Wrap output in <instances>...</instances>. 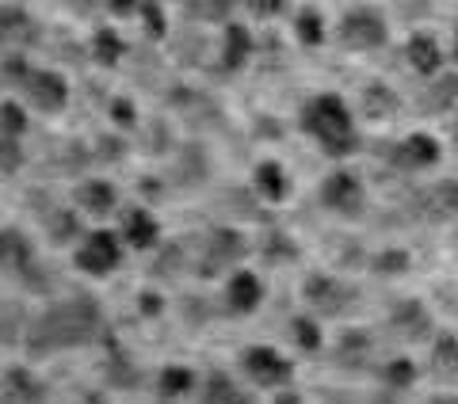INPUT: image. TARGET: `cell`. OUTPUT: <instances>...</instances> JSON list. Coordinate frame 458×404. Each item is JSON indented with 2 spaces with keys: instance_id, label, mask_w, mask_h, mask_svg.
<instances>
[{
  "instance_id": "6da1fadb",
  "label": "cell",
  "mask_w": 458,
  "mask_h": 404,
  "mask_svg": "<svg viewBox=\"0 0 458 404\" xmlns=\"http://www.w3.org/2000/svg\"><path fill=\"white\" fill-rule=\"evenodd\" d=\"M96 340H107L104 306L92 294H69L62 301H50L38 316H31V332H27L23 348L31 358H47L89 348Z\"/></svg>"
},
{
  "instance_id": "7a4b0ae2",
  "label": "cell",
  "mask_w": 458,
  "mask_h": 404,
  "mask_svg": "<svg viewBox=\"0 0 458 404\" xmlns=\"http://www.w3.org/2000/svg\"><path fill=\"white\" fill-rule=\"evenodd\" d=\"M298 126L306 130V134L318 141L325 156H352L360 149V130H355V119H352V107L344 104L336 92H321L302 104L298 111Z\"/></svg>"
},
{
  "instance_id": "3957f363",
  "label": "cell",
  "mask_w": 458,
  "mask_h": 404,
  "mask_svg": "<svg viewBox=\"0 0 458 404\" xmlns=\"http://www.w3.org/2000/svg\"><path fill=\"white\" fill-rule=\"evenodd\" d=\"M249 256V240L229 225H214L207 229V237L199 240V256H195V275H218V271H241V259Z\"/></svg>"
},
{
  "instance_id": "277c9868",
  "label": "cell",
  "mask_w": 458,
  "mask_h": 404,
  "mask_svg": "<svg viewBox=\"0 0 458 404\" xmlns=\"http://www.w3.org/2000/svg\"><path fill=\"white\" fill-rule=\"evenodd\" d=\"M336 38L344 50H382L386 38H390V27H386V16L375 4H355V8H344V16L336 23Z\"/></svg>"
},
{
  "instance_id": "5b68a950",
  "label": "cell",
  "mask_w": 458,
  "mask_h": 404,
  "mask_svg": "<svg viewBox=\"0 0 458 404\" xmlns=\"http://www.w3.org/2000/svg\"><path fill=\"white\" fill-rule=\"evenodd\" d=\"M237 363H241V374L256 389H286L294 378V363L279 348H271V343H249L237 355Z\"/></svg>"
},
{
  "instance_id": "8992f818",
  "label": "cell",
  "mask_w": 458,
  "mask_h": 404,
  "mask_svg": "<svg viewBox=\"0 0 458 404\" xmlns=\"http://www.w3.org/2000/svg\"><path fill=\"white\" fill-rule=\"evenodd\" d=\"M318 202L336 218H360L367 210V187L352 168H333L318 183Z\"/></svg>"
},
{
  "instance_id": "52a82bcc",
  "label": "cell",
  "mask_w": 458,
  "mask_h": 404,
  "mask_svg": "<svg viewBox=\"0 0 458 404\" xmlns=\"http://www.w3.org/2000/svg\"><path fill=\"white\" fill-rule=\"evenodd\" d=\"M73 264L92 279L114 275L123 264V237L111 233V229H92V233H84L81 244L73 248Z\"/></svg>"
},
{
  "instance_id": "ba28073f",
  "label": "cell",
  "mask_w": 458,
  "mask_h": 404,
  "mask_svg": "<svg viewBox=\"0 0 458 404\" xmlns=\"http://www.w3.org/2000/svg\"><path fill=\"white\" fill-rule=\"evenodd\" d=\"M355 298H360V290H355L352 282L325 275V271H318V275H310L302 282V301L310 306V313H318V316H344L355 306Z\"/></svg>"
},
{
  "instance_id": "9c48e42d",
  "label": "cell",
  "mask_w": 458,
  "mask_h": 404,
  "mask_svg": "<svg viewBox=\"0 0 458 404\" xmlns=\"http://www.w3.org/2000/svg\"><path fill=\"white\" fill-rule=\"evenodd\" d=\"M439 156H443L439 138L424 134V130H412V134H405L401 141H394V149H390L394 168L409 172V176H417V172L436 168V164H439Z\"/></svg>"
},
{
  "instance_id": "30bf717a",
  "label": "cell",
  "mask_w": 458,
  "mask_h": 404,
  "mask_svg": "<svg viewBox=\"0 0 458 404\" xmlns=\"http://www.w3.org/2000/svg\"><path fill=\"white\" fill-rule=\"evenodd\" d=\"M23 96L42 114H62L69 107V80L57 69H35L23 84Z\"/></svg>"
},
{
  "instance_id": "8fae6325",
  "label": "cell",
  "mask_w": 458,
  "mask_h": 404,
  "mask_svg": "<svg viewBox=\"0 0 458 404\" xmlns=\"http://www.w3.org/2000/svg\"><path fill=\"white\" fill-rule=\"evenodd\" d=\"M390 332H394L397 340H405V343L432 340V332H436L432 309H428L420 298H401L397 306L390 309Z\"/></svg>"
},
{
  "instance_id": "7c38bea8",
  "label": "cell",
  "mask_w": 458,
  "mask_h": 404,
  "mask_svg": "<svg viewBox=\"0 0 458 404\" xmlns=\"http://www.w3.org/2000/svg\"><path fill=\"white\" fill-rule=\"evenodd\" d=\"M417 218L420 222H451L458 218V180H436V183H428L417 191Z\"/></svg>"
},
{
  "instance_id": "4fadbf2b",
  "label": "cell",
  "mask_w": 458,
  "mask_h": 404,
  "mask_svg": "<svg viewBox=\"0 0 458 404\" xmlns=\"http://www.w3.org/2000/svg\"><path fill=\"white\" fill-rule=\"evenodd\" d=\"M222 298H225V309L233 313V316H249L260 309V301H264V282L256 271H233V275L225 279L222 286Z\"/></svg>"
},
{
  "instance_id": "5bb4252c",
  "label": "cell",
  "mask_w": 458,
  "mask_h": 404,
  "mask_svg": "<svg viewBox=\"0 0 458 404\" xmlns=\"http://www.w3.org/2000/svg\"><path fill=\"white\" fill-rule=\"evenodd\" d=\"M0 35H4L8 50H12V42H16L20 54L27 46H38V42H42L38 20L31 16V8H27V4H0Z\"/></svg>"
},
{
  "instance_id": "9a60e30c",
  "label": "cell",
  "mask_w": 458,
  "mask_h": 404,
  "mask_svg": "<svg viewBox=\"0 0 458 404\" xmlns=\"http://www.w3.org/2000/svg\"><path fill=\"white\" fill-rule=\"evenodd\" d=\"M0 267H4L8 279H23L35 267V244L16 225L0 229Z\"/></svg>"
},
{
  "instance_id": "2e32d148",
  "label": "cell",
  "mask_w": 458,
  "mask_h": 404,
  "mask_svg": "<svg viewBox=\"0 0 458 404\" xmlns=\"http://www.w3.org/2000/svg\"><path fill=\"white\" fill-rule=\"evenodd\" d=\"M405 62H409V69L412 73H420V77H439V73H447L443 69V46H439V38L436 35H428V31H417V35H409V42H405Z\"/></svg>"
},
{
  "instance_id": "e0dca14e",
  "label": "cell",
  "mask_w": 458,
  "mask_h": 404,
  "mask_svg": "<svg viewBox=\"0 0 458 404\" xmlns=\"http://www.w3.org/2000/svg\"><path fill=\"white\" fill-rule=\"evenodd\" d=\"M47 397H50V389L31 366L12 363L4 370V404H47Z\"/></svg>"
},
{
  "instance_id": "ac0fdd59",
  "label": "cell",
  "mask_w": 458,
  "mask_h": 404,
  "mask_svg": "<svg viewBox=\"0 0 458 404\" xmlns=\"http://www.w3.org/2000/svg\"><path fill=\"white\" fill-rule=\"evenodd\" d=\"M119 237H123V244H131V248L149 252V248L161 244V225H157V218H153L146 206H131V210L123 214Z\"/></svg>"
},
{
  "instance_id": "d6986e66",
  "label": "cell",
  "mask_w": 458,
  "mask_h": 404,
  "mask_svg": "<svg viewBox=\"0 0 458 404\" xmlns=\"http://www.w3.org/2000/svg\"><path fill=\"white\" fill-rule=\"evenodd\" d=\"M73 202L84 214H92V218H107V214L119 210V187L111 180H81Z\"/></svg>"
},
{
  "instance_id": "ffe728a7",
  "label": "cell",
  "mask_w": 458,
  "mask_h": 404,
  "mask_svg": "<svg viewBox=\"0 0 458 404\" xmlns=\"http://www.w3.org/2000/svg\"><path fill=\"white\" fill-rule=\"evenodd\" d=\"M199 404H252V393H245L225 370H210L199 382Z\"/></svg>"
},
{
  "instance_id": "44dd1931",
  "label": "cell",
  "mask_w": 458,
  "mask_h": 404,
  "mask_svg": "<svg viewBox=\"0 0 458 404\" xmlns=\"http://www.w3.org/2000/svg\"><path fill=\"white\" fill-rule=\"evenodd\" d=\"M432 378L443 385H458V336L454 332H439L432 340V358H428Z\"/></svg>"
},
{
  "instance_id": "7402d4cb",
  "label": "cell",
  "mask_w": 458,
  "mask_h": 404,
  "mask_svg": "<svg viewBox=\"0 0 458 404\" xmlns=\"http://www.w3.org/2000/svg\"><path fill=\"white\" fill-rule=\"evenodd\" d=\"M397 111H401V99H397V92L390 88V84H382V80L363 84V92H360V114L363 119L386 122V119H394Z\"/></svg>"
},
{
  "instance_id": "603a6c76",
  "label": "cell",
  "mask_w": 458,
  "mask_h": 404,
  "mask_svg": "<svg viewBox=\"0 0 458 404\" xmlns=\"http://www.w3.org/2000/svg\"><path fill=\"white\" fill-rule=\"evenodd\" d=\"M252 191L264 202H283L291 195V176H286V168L279 161H260L252 168Z\"/></svg>"
},
{
  "instance_id": "cb8c5ba5",
  "label": "cell",
  "mask_w": 458,
  "mask_h": 404,
  "mask_svg": "<svg viewBox=\"0 0 458 404\" xmlns=\"http://www.w3.org/2000/svg\"><path fill=\"white\" fill-rule=\"evenodd\" d=\"M370 355H375V340H370L363 328L344 332L340 343H336V366L340 370H367Z\"/></svg>"
},
{
  "instance_id": "d4e9b609",
  "label": "cell",
  "mask_w": 458,
  "mask_h": 404,
  "mask_svg": "<svg viewBox=\"0 0 458 404\" xmlns=\"http://www.w3.org/2000/svg\"><path fill=\"white\" fill-rule=\"evenodd\" d=\"M218 57H222V69H241L252 57V31H249V23H229L225 31H222V46H218Z\"/></svg>"
},
{
  "instance_id": "484cf974",
  "label": "cell",
  "mask_w": 458,
  "mask_h": 404,
  "mask_svg": "<svg viewBox=\"0 0 458 404\" xmlns=\"http://www.w3.org/2000/svg\"><path fill=\"white\" fill-rule=\"evenodd\" d=\"M420 107L428 114H447L458 107V73H439L424 84L420 92Z\"/></svg>"
},
{
  "instance_id": "4316f807",
  "label": "cell",
  "mask_w": 458,
  "mask_h": 404,
  "mask_svg": "<svg viewBox=\"0 0 458 404\" xmlns=\"http://www.w3.org/2000/svg\"><path fill=\"white\" fill-rule=\"evenodd\" d=\"M199 389V374L191 366H180V363H168L161 374H157V393L165 400H180Z\"/></svg>"
},
{
  "instance_id": "83f0119b",
  "label": "cell",
  "mask_w": 458,
  "mask_h": 404,
  "mask_svg": "<svg viewBox=\"0 0 458 404\" xmlns=\"http://www.w3.org/2000/svg\"><path fill=\"white\" fill-rule=\"evenodd\" d=\"M104 382H107V389H134L141 382V370L131 363V355H126L119 343H111V351H107Z\"/></svg>"
},
{
  "instance_id": "f1b7e54d",
  "label": "cell",
  "mask_w": 458,
  "mask_h": 404,
  "mask_svg": "<svg viewBox=\"0 0 458 404\" xmlns=\"http://www.w3.org/2000/svg\"><path fill=\"white\" fill-rule=\"evenodd\" d=\"M89 57L96 65H119L123 57H126V42H123V35L114 31V27H96V35H92V42H89Z\"/></svg>"
},
{
  "instance_id": "f546056e",
  "label": "cell",
  "mask_w": 458,
  "mask_h": 404,
  "mask_svg": "<svg viewBox=\"0 0 458 404\" xmlns=\"http://www.w3.org/2000/svg\"><path fill=\"white\" fill-rule=\"evenodd\" d=\"M286 332H291L294 348H298V351H306V355H313V351H321V348H325V332H321V321H318L313 313H298V316H291Z\"/></svg>"
},
{
  "instance_id": "4dcf8cb0",
  "label": "cell",
  "mask_w": 458,
  "mask_h": 404,
  "mask_svg": "<svg viewBox=\"0 0 458 404\" xmlns=\"http://www.w3.org/2000/svg\"><path fill=\"white\" fill-rule=\"evenodd\" d=\"M0 324H4V348L12 351L16 343H27V332H31V321H27V313L16 298H4V306H0Z\"/></svg>"
},
{
  "instance_id": "1f68e13d",
  "label": "cell",
  "mask_w": 458,
  "mask_h": 404,
  "mask_svg": "<svg viewBox=\"0 0 458 404\" xmlns=\"http://www.w3.org/2000/svg\"><path fill=\"white\" fill-rule=\"evenodd\" d=\"M294 38L302 42V46H321L325 42V16L313 4L294 8Z\"/></svg>"
},
{
  "instance_id": "d6a6232c",
  "label": "cell",
  "mask_w": 458,
  "mask_h": 404,
  "mask_svg": "<svg viewBox=\"0 0 458 404\" xmlns=\"http://www.w3.org/2000/svg\"><path fill=\"white\" fill-rule=\"evenodd\" d=\"M42 225H47L50 244H69V240L81 237L77 210H47V214H42Z\"/></svg>"
},
{
  "instance_id": "836d02e7",
  "label": "cell",
  "mask_w": 458,
  "mask_h": 404,
  "mask_svg": "<svg viewBox=\"0 0 458 404\" xmlns=\"http://www.w3.org/2000/svg\"><path fill=\"white\" fill-rule=\"evenodd\" d=\"M378 382H382V389H390V393H401V389H409L417 382V366H412V358L397 355L390 363L378 366Z\"/></svg>"
},
{
  "instance_id": "e575fe53",
  "label": "cell",
  "mask_w": 458,
  "mask_h": 404,
  "mask_svg": "<svg viewBox=\"0 0 458 404\" xmlns=\"http://www.w3.org/2000/svg\"><path fill=\"white\" fill-rule=\"evenodd\" d=\"M183 16L199 23H214L225 31L233 23V4H225V0H199V4H183Z\"/></svg>"
},
{
  "instance_id": "d590c367",
  "label": "cell",
  "mask_w": 458,
  "mask_h": 404,
  "mask_svg": "<svg viewBox=\"0 0 458 404\" xmlns=\"http://www.w3.org/2000/svg\"><path fill=\"white\" fill-rule=\"evenodd\" d=\"M409 267H412V259L405 248H382V252L370 256V271L382 279H397V275H405Z\"/></svg>"
},
{
  "instance_id": "8d00e7d4",
  "label": "cell",
  "mask_w": 458,
  "mask_h": 404,
  "mask_svg": "<svg viewBox=\"0 0 458 404\" xmlns=\"http://www.w3.org/2000/svg\"><path fill=\"white\" fill-rule=\"evenodd\" d=\"M138 20H141V27H146V38L149 42L168 38V16H165L161 4H153V0H141V4H138Z\"/></svg>"
},
{
  "instance_id": "74e56055",
  "label": "cell",
  "mask_w": 458,
  "mask_h": 404,
  "mask_svg": "<svg viewBox=\"0 0 458 404\" xmlns=\"http://www.w3.org/2000/svg\"><path fill=\"white\" fill-rule=\"evenodd\" d=\"M0 134L16 138V141L27 134V111L16 104V99H4V104H0Z\"/></svg>"
},
{
  "instance_id": "f35d334b",
  "label": "cell",
  "mask_w": 458,
  "mask_h": 404,
  "mask_svg": "<svg viewBox=\"0 0 458 404\" xmlns=\"http://www.w3.org/2000/svg\"><path fill=\"white\" fill-rule=\"evenodd\" d=\"M35 69L20 50H4V88H23Z\"/></svg>"
},
{
  "instance_id": "ab89813d",
  "label": "cell",
  "mask_w": 458,
  "mask_h": 404,
  "mask_svg": "<svg viewBox=\"0 0 458 404\" xmlns=\"http://www.w3.org/2000/svg\"><path fill=\"white\" fill-rule=\"evenodd\" d=\"M183 264H188V248H183L180 240H172L168 248L161 252V259L153 264V275H176V271H180Z\"/></svg>"
},
{
  "instance_id": "60d3db41",
  "label": "cell",
  "mask_w": 458,
  "mask_h": 404,
  "mask_svg": "<svg viewBox=\"0 0 458 404\" xmlns=\"http://www.w3.org/2000/svg\"><path fill=\"white\" fill-rule=\"evenodd\" d=\"M20 168H23V146L16 138H4L0 141V172H4V180H12Z\"/></svg>"
},
{
  "instance_id": "b9f144b4",
  "label": "cell",
  "mask_w": 458,
  "mask_h": 404,
  "mask_svg": "<svg viewBox=\"0 0 458 404\" xmlns=\"http://www.w3.org/2000/svg\"><path fill=\"white\" fill-rule=\"evenodd\" d=\"M107 114H111V122L119 126V130H138V107L131 104V99H111L107 104Z\"/></svg>"
},
{
  "instance_id": "7bdbcfd3",
  "label": "cell",
  "mask_w": 458,
  "mask_h": 404,
  "mask_svg": "<svg viewBox=\"0 0 458 404\" xmlns=\"http://www.w3.org/2000/svg\"><path fill=\"white\" fill-rule=\"evenodd\" d=\"M138 309H141V316H161V313H165V298L153 294V290H146V294L138 298Z\"/></svg>"
},
{
  "instance_id": "ee69618b",
  "label": "cell",
  "mask_w": 458,
  "mask_h": 404,
  "mask_svg": "<svg viewBox=\"0 0 458 404\" xmlns=\"http://www.w3.org/2000/svg\"><path fill=\"white\" fill-rule=\"evenodd\" d=\"M252 16H260V20H271V16H283V12H291L286 4H245Z\"/></svg>"
},
{
  "instance_id": "f6af8a7d",
  "label": "cell",
  "mask_w": 458,
  "mask_h": 404,
  "mask_svg": "<svg viewBox=\"0 0 458 404\" xmlns=\"http://www.w3.org/2000/svg\"><path fill=\"white\" fill-rule=\"evenodd\" d=\"M73 404H111V400H107L104 389H84V393H81Z\"/></svg>"
},
{
  "instance_id": "bcb514c9",
  "label": "cell",
  "mask_w": 458,
  "mask_h": 404,
  "mask_svg": "<svg viewBox=\"0 0 458 404\" xmlns=\"http://www.w3.org/2000/svg\"><path fill=\"white\" fill-rule=\"evenodd\" d=\"M271 404H306L302 393H294V389H279L276 397H271Z\"/></svg>"
},
{
  "instance_id": "7dc6e473",
  "label": "cell",
  "mask_w": 458,
  "mask_h": 404,
  "mask_svg": "<svg viewBox=\"0 0 458 404\" xmlns=\"http://www.w3.org/2000/svg\"><path fill=\"white\" fill-rule=\"evenodd\" d=\"M424 404H458V397L454 393H436V397H428Z\"/></svg>"
},
{
  "instance_id": "c3c4849f",
  "label": "cell",
  "mask_w": 458,
  "mask_h": 404,
  "mask_svg": "<svg viewBox=\"0 0 458 404\" xmlns=\"http://www.w3.org/2000/svg\"><path fill=\"white\" fill-rule=\"evenodd\" d=\"M454 62H458V23H454Z\"/></svg>"
},
{
  "instance_id": "681fc988",
  "label": "cell",
  "mask_w": 458,
  "mask_h": 404,
  "mask_svg": "<svg viewBox=\"0 0 458 404\" xmlns=\"http://www.w3.org/2000/svg\"><path fill=\"white\" fill-rule=\"evenodd\" d=\"M451 138H454V146H458V119H454V134Z\"/></svg>"
},
{
  "instance_id": "f907efd6",
  "label": "cell",
  "mask_w": 458,
  "mask_h": 404,
  "mask_svg": "<svg viewBox=\"0 0 458 404\" xmlns=\"http://www.w3.org/2000/svg\"><path fill=\"white\" fill-rule=\"evenodd\" d=\"M454 240H458V233H454Z\"/></svg>"
}]
</instances>
